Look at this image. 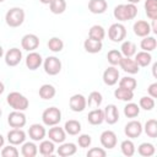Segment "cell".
<instances>
[{"mask_svg": "<svg viewBox=\"0 0 157 157\" xmlns=\"http://www.w3.org/2000/svg\"><path fill=\"white\" fill-rule=\"evenodd\" d=\"M114 97L119 101H125V102H130L134 98V91H130L128 88H123V87H118L114 91Z\"/></svg>", "mask_w": 157, "mask_h": 157, "instance_id": "cell-31", "label": "cell"}, {"mask_svg": "<svg viewBox=\"0 0 157 157\" xmlns=\"http://www.w3.org/2000/svg\"><path fill=\"white\" fill-rule=\"evenodd\" d=\"M47 45H48L49 50H52L53 53H59L64 48V42L60 38H58V37H53V38H50L48 40V44Z\"/></svg>", "mask_w": 157, "mask_h": 157, "instance_id": "cell-40", "label": "cell"}, {"mask_svg": "<svg viewBox=\"0 0 157 157\" xmlns=\"http://www.w3.org/2000/svg\"><path fill=\"white\" fill-rule=\"evenodd\" d=\"M142 130H145L146 135L148 137H157V120L156 119H148L145 124V128H142Z\"/></svg>", "mask_w": 157, "mask_h": 157, "instance_id": "cell-37", "label": "cell"}, {"mask_svg": "<svg viewBox=\"0 0 157 157\" xmlns=\"http://www.w3.org/2000/svg\"><path fill=\"white\" fill-rule=\"evenodd\" d=\"M1 114H2V110H1V108H0V117H1Z\"/></svg>", "mask_w": 157, "mask_h": 157, "instance_id": "cell-56", "label": "cell"}, {"mask_svg": "<svg viewBox=\"0 0 157 157\" xmlns=\"http://www.w3.org/2000/svg\"><path fill=\"white\" fill-rule=\"evenodd\" d=\"M56 91H55V87L50 83H44L40 86L39 88V97L44 101H49V99H53L54 96H55Z\"/></svg>", "mask_w": 157, "mask_h": 157, "instance_id": "cell-25", "label": "cell"}, {"mask_svg": "<svg viewBox=\"0 0 157 157\" xmlns=\"http://www.w3.org/2000/svg\"><path fill=\"white\" fill-rule=\"evenodd\" d=\"M88 37L92 38V39H94V40L102 42V40L104 39V37H105V31H104V28H103L102 26H99V25H93V26L90 28V31H88Z\"/></svg>", "mask_w": 157, "mask_h": 157, "instance_id": "cell-29", "label": "cell"}, {"mask_svg": "<svg viewBox=\"0 0 157 157\" xmlns=\"http://www.w3.org/2000/svg\"><path fill=\"white\" fill-rule=\"evenodd\" d=\"M83 48L87 53H91V54H96V53H99L103 48V44L102 42L99 40H94L92 38H87L85 42H83Z\"/></svg>", "mask_w": 157, "mask_h": 157, "instance_id": "cell-24", "label": "cell"}, {"mask_svg": "<svg viewBox=\"0 0 157 157\" xmlns=\"http://www.w3.org/2000/svg\"><path fill=\"white\" fill-rule=\"evenodd\" d=\"M2 55H4V49H2V47L0 45V58H1Z\"/></svg>", "mask_w": 157, "mask_h": 157, "instance_id": "cell-55", "label": "cell"}, {"mask_svg": "<svg viewBox=\"0 0 157 157\" xmlns=\"http://www.w3.org/2000/svg\"><path fill=\"white\" fill-rule=\"evenodd\" d=\"M120 53H121V55H124L126 58H131L132 55L136 54V45H135V43L131 42V40L123 42V44L120 47Z\"/></svg>", "mask_w": 157, "mask_h": 157, "instance_id": "cell-33", "label": "cell"}, {"mask_svg": "<svg viewBox=\"0 0 157 157\" xmlns=\"http://www.w3.org/2000/svg\"><path fill=\"white\" fill-rule=\"evenodd\" d=\"M2 1H5V0H0V2H2Z\"/></svg>", "mask_w": 157, "mask_h": 157, "instance_id": "cell-57", "label": "cell"}, {"mask_svg": "<svg viewBox=\"0 0 157 157\" xmlns=\"http://www.w3.org/2000/svg\"><path fill=\"white\" fill-rule=\"evenodd\" d=\"M4 142H5V139H4V136L0 134V147H4Z\"/></svg>", "mask_w": 157, "mask_h": 157, "instance_id": "cell-53", "label": "cell"}, {"mask_svg": "<svg viewBox=\"0 0 157 157\" xmlns=\"http://www.w3.org/2000/svg\"><path fill=\"white\" fill-rule=\"evenodd\" d=\"M147 92H148L150 97H152V98H157V82L151 83V85L148 86V88H147Z\"/></svg>", "mask_w": 157, "mask_h": 157, "instance_id": "cell-48", "label": "cell"}, {"mask_svg": "<svg viewBox=\"0 0 157 157\" xmlns=\"http://www.w3.org/2000/svg\"><path fill=\"white\" fill-rule=\"evenodd\" d=\"M124 132L128 137L130 139H135L139 137L142 134V124L139 120H131L129 121L125 128H124Z\"/></svg>", "mask_w": 157, "mask_h": 157, "instance_id": "cell-10", "label": "cell"}, {"mask_svg": "<svg viewBox=\"0 0 157 157\" xmlns=\"http://www.w3.org/2000/svg\"><path fill=\"white\" fill-rule=\"evenodd\" d=\"M105 155H107L105 150L104 148H101V147H92L87 152V156L88 157H105Z\"/></svg>", "mask_w": 157, "mask_h": 157, "instance_id": "cell-47", "label": "cell"}, {"mask_svg": "<svg viewBox=\"0 0 157 157\" xmlns=\"http://www.w3.org/2000/svg\"><path fill=\"white\" fill-rule=\"evenodd\" d=\"M139 113H140V107L136 103L130 102L124 107V114L126 118H136Z\"/></svg>", "mask_w": 157, "mask_h": 157, "instance_id": "cell-41", "label": "cell"}, {"mask_svg": "<svg viewBox=\"0 0 157 157\" xmlns=\"http://www.w3.org/2000/svg\"><path fill=\"white\" fill-rule=\"evenodd\" d=\"M38 153V146L34 142H23L21 147V155L23 157H34Z\"/></svg>", "mask_w": 157, "mask_h": 157, "instance_id": "cell-28", "label": "cell"}, {"mask_svg": "<svg viewBox=\"0 0 157 157\" xmlns=\"http://www.w3.org/2000/svg\"><path fill=\"white\" fill-rule=\"evenodd\" d=\"M103 113H104V121H107L109 125H113L119 120V110L115 104H108L104 108Z\"/></svg>", "mask_w": 157, "mask_h": 157, "instance_id": "cell-15", "label": "cell"}, {"mask_svg": "<svg viewBox=\"0 0 157 157\" xmlns=\"http://www.w3.org/2000/svg\"><path fill=\"white\" fill-rule=\"evenodd\" d=\"M102 101H103V97L102 94L98 92V91H93L90 93L88 98H86V102H87V105L92 109L94 108H99V105L102 104Z\"/></svg>", "mask_w": 157, "mask_h": 157, "instance_id": "cell-30", "label": "cell"}, {"mask_svg": "<svg viewBox=\"0 0 157 157\" xmlns=\"http://www.w3.org/2000/svg\"><path fill=\"white\" fill-rule=\"evenodd\" d=\"M140 47L144 52H152L156 49L157 47V40L155 37H151V36H146L144 37V39H141V43H140Z\"/></svg>", "mask_w": 157, "mask_h": 157, "instance_id": "cell-34", "label": "cell"}, {"mask_svg": "<svg viewBox=\"0 0 157 157\" xmlns=\"http://www.w3.org/2000/svg\"><path fill=\"white\" fill-rule=\"evenodd\" d=\"M39 153L42 156H52L55 151V145L52 140H42V142L39 144V148H38Z\"/></svg>", "mask_w": 157, "mask_h": 157, "instance_id": "cell-26", "label": "cell"}, {"mask_svg": "<svg viewBox=\"0 0 157 157\" xmlns=\"http://www.w3.org/2000/svg\"><path fill=\"white\" fill-rule=\"evenodd\" d=\"M77 151V147L75 144L72 142H61V145L58 147L56 153L61 157H70L72 155H75Z\"/></svg>", "mask_w": 157, "mask_h": 157, "instance_id": "cell-22", "label": "cell"}, {"mask_svg": "<svg viewBox=\"0 0 157 157\" xmlns=\"http://www.w3.org/2000/svg\"><path fill=\"white\" fill-rule=\"evenodd\" d=\"M108 37L114 43L123 42L125 39V37H126V28H125V26L119 23V22L110 25V27L108 28Z\"/></svg>", "mask_w": 157, "mask_h": 157, "instance_id": "cell-5", "label": "cell"}, {"mask_svg": "<svg viewBox=\"0 0 157 157\" xmlns=\"http://www.w3.org/2000/svg\"><path fill=\"white\" fill-rule=\"evenodd\" d=\"M1 156L2 157H17L18 156V150L15 147V145H9V146H5L2 150H1Z\"/></svg>", "mask_w": 157, "mask_h": 157, "instance_id": "cell-45", "label": "cell"}, {"mask_svg": "<svg viewBox=\"0 0 157 157\" xmlns=\"http://www.w3.org/2000/svg\"><path fill=\"white\" fill-rule=\"evenodd\" d=\"M156 20H157V18L152 20V26H151V31H152V32H153L155 34L157 33V29H156Z\"/></svg>", "mask_w": 157, "mask_h": 157, "instance_id": "cell-49", "label": "cell"}, {"mask_svg": "<svg viewBox=\"0 0 157 157\" xmlns=\"http://www.w3.org/2000/svg\"><path fill=\"white\" fill-rule=\"evenodd\" d=\"M145 12L150 20L157 18V0H146L145 1Z\"/></svg>", "mask_w": 157, "mask_h": 157, "instance_id": "cell-36", "label": "cell"}, {"mask_svg": "<svg viewBox=\"0 0 157 157\" xmlns=\"http://www.w3.org/2000/svg\"><path fill=\"white\" fill-rule=\"evenodd\" d=\"M64 130H65V132L69 134V135H72V136L78 135L80 131H81V124H80V121H77V120H75V119H70V120H67V121L65 123Z\"/></svg>", "mask_w": 157, "mask_h": 157, "instance_id": "cell-27", "label": "cell"}, {"mask_svg": "<svg viewBox=\"0 0 157 157\" xmlns=\"http://www.w3.org/2000/svg\"><path fill=\"white\" fill-rule=\"evenodd\" d=\"M139 107L145 109V110H152L155 108V99L150 96L148 97L147 96L141 97L140 101H139Z\"/></svg>", "mask_w": 157, "mask_h": 157, "instance_id": "cell-44", "label": "cell"}, {"mask_svg": "<svg viewBox=\"0 0 157 157\" xmlns=\"http://www.w3.org/2000/svg\"><path fill=\"white\" fill-rule=\"evenodd\" d=\"M43 63V59L39 53L37 52H29V54L26 56V66L29 70H37Z\"/></svg>", "mask_w": 157, "mask_h": 157, "instance_id": "cell-20", "label": "cell"}, {"mask_svg": "<svg viewBox=\"0 0 157 157\" xmlns=\"http://www.w3.org/2000/svg\"><path fill=\"white\" fill-rule=\"evenodd\" d=\"M49 9L54 15H60L66 10V1L65 0H53L49 4Z\"/></svg>", "mask_w": 157, "mask_h": 157, "instance_id": "cell-38", "label": "cell"}, {"mask_svg": "<svg viewBox=\"0 0 157 157\" xmlns=\"http://www.w3.org/2000/svg\"><path fill=\"white\" fill-rule=\"evenodd\" d=\"M25 11L21 7H11L6 15H5V21L6 25L10 27H20L23 21H25Z\"/></svg>", "mask_w": 157, "mask_h": 157, "instance_id": "cell-3", "label": "cell"}, {"mask_svg": "<svg viewBox=\"0 0 157 157\" xmlns=\"http://www.w3.org/2000/svg\"><path fill=\"white\" fill-rule=\"evenodd\" d=\"M69 105H70V109L72 112H83L85 108L87 107V102H86V97L83 94H80V93H76L74 96L70 97L69 99Z\"/></svg>", "mask_w": 157, "mask_h": 157, "instance_id": "cell-8", "label": "cell"}, {"mask_svg": "<svg viewBox=\"0 0 157 157\" xmlns=\"http://www.w3.org/2000/svg\"><path fill=\"white\" fill-rule=\"evenodd\" d=\"M43 66H44V71L50 76H55L61 71V61L56 56L45 58V60L43 61Z\"/></svg>", "mask_w": 157, "mask_h": 157, "instance_id": "cell-6", "label": "cell"}, {"mask_svg": "<svg viewBox=\"0 0 157 157\" xmlns=\"http://www.w3.org/2000/svg\"><path fill=\"white\" fill-rule=\"evenodd\" d=\"M121 58H123L121 53H120L119 50H117V49H112V50H109V52H108V54H107L108 63H109L110 65H113V66L119 65V63H120Z\"/></svg>", "mask_w": 157, "mask_h": 157, "instance_id": "cell-43", "label": "cell"}, {"mask_svg": "<svg viewBox=\"0 0 157 157\" xmlns=\"http://www.w3.org/2000/svg\"><path fill=\"white\" fill-rule=\"evenodd\" d=\"M108 9V2L105 0H90L88 1V10L94 15L104 13Z\"/></svg>", "mask_w": 157, "mask_h": 157, "instance_id": "cell-21", "label": "cell"}, {"mask_svg": "<svg viewBox=\"0 0 157 157\" xmlns=\"http://www.w3.org/2000/svg\"><path fill=\"white\" fill-rule=\"evenodd\" d=\"M140 1H141V0H128V2H129V4H134V5H135V4H137V2H140Z\"/></svg>", "mask_w": 157, "mask_h": 157, "instance_id": "cell-54", "label": "cell"}, {"mask_svg": "<svg viewBox=\"0 0 157 157\" xmlns=\"http://www.w3.org/2000/svg\"><path fill=\"white\" fill-rule=\"evenodd\" d=\"M119 66L123 69V71L128 72V74H137L139 70H140V66L136 64V61L131 58H126V56H123L120 63H119Z\"/></svg>", "mask_w": 157, "mask_h": 157, "instance_id": "cell-17", "label": "cell"}, {"mask_svg": "<svg viewBox=\"0 0 157 157\" xmlns=\"http://www.w3.org/2000/svg\"><path fill=\"white\" fill-rule=\"evenodd\" d=\"M60 120H61V112L56 107H49L42 114V121L47 126L58 125L60 123Z\"/></svg>", "mask_w": 157, "mask_h": 157, "instance_id": "cell-4", "label": "cell"}, {"mask_svg": "<svg viewBox=\"0 0 157 157\" xmlns=\"http://www.w3.org/2000/svg\"><path fill=\"white\" fill-rule=\"evenodd\" d=\"M137 86V81L134 78V77H130V76H125V77H121L119 80V87H123V88H128L130 91H134Z\"/></svg>", "mask_w": 157, "mask_h": 157, "instance_id": "cell-42", "label": "cell"}, {"mask_svg": "<svg viewBox=\"0 0 157 157\" xmlns=\"http://www.w3.org/2000/svg\"><path fill=\"white\" fill-rule=\"evenodd\" d=\"M119 80V70L115 66H109L103 72V82L107 86H114Z\"/></svg>", "mask_w": 157, "mask_h": 157, "instance_id": "cell-13", "label": "cell"}, {"mask_svg": "<svg viewBox=\"0 0 157 157\" xmlns=\"http://www.w3.org/2000/svg\"><path fill=\"white\" fill-rule=\"evenodd\" d=\"M77 142H78V146L82 147V148H86V147H90L91 142H92V139L90 135L87 134H82L77 137Z\"/></svg>", "mask_w": 157, "mask_h": 157, "instance_id": "cell-46", "label": "cell"}, {"mask_svg": "<svg viewBox=\"0 0 157 157\" xmlns=\"http://www.w3.org/2000/svg\"><path fill=\"white\" fill-rule=\"evenodd\" d=\"M22 60V52L18 48H11L5 54V63L7 66H16Z\"/></svg>", "mask_w": 157, "mask_h": 157, "instance_id": "cell-12", "label": "cell"}, {"mask_svg": "<svg viewBox=\"0 0 157 157\" xmlns=\"http://www.w3.org/2000/svg\"><path fill=\"white\" fill-rule=\"evenodd\" d=\"M120 150H121V153L124 156L131 157L135 153V145H134V142L131 140H124L120 144Z\"/></svg>", "mask_w": 157, "mask_h": 157, "instance_id": "cell-39", "label": "cell"}, {"mask_svg": "<svg viewBox=\"0 0 157 157\" xmlns=\"http://www.w3.org/2000/svg\"><path fill=\"white\" fill-rule=\"evenodd\" d=\"M137 152H139V155L142 156V157H151V156L155 155L156 147H155V145L151 144V142H142V144H140V146L137 147Z\"/></svg>", "mask_w": 157, "mask_h": 157, "instance_id": "cell-32", "label": "cell"}, {"mask_svg": "<svg viewBox=\"0 0 157 157\" xmlns=\"http://www.w3.org/2000/svg\"><path fill=\"white\" fill-rule=\"evenodd\" d=\"M7 123L11 128H15V129H21L26 125L27 123V118L23 112L21 110H13L9 114L7 117Z\"/></svg>", "mask_w": 157, "mask_h": 157, "instance_id": "cell-7", "label": "cell"}, {"mask_svg": "<svg viewBox=\"0 0 157 157\" xmlns=\"http://www.w3.org/2000/svg\"><path fill=\"white\" fill-rule=\"evenodd\" d=\"M26 140V132L22 130V129H12L7 132V141L11 144V145H21L23 144Z\"/></svg>", "mask_w": 157, "mask_h": 157, "instance_id": "cell-16", "label": "cell"}, {"mask_svg": "<svg viewBox=\"0 0 157 157\" xmlns=\"http://www.w3.org/2000/svg\"><path fill=\"white\" fill-rule=\"evenodd\" d=\"M134 60L136 61V64L139 66L145 67V66L150 65V63L152 61V56H151V54L148 52H144L142 50V52H139V53L135 54V59Z\"/></svg>", "mask_w": 157, "mask_h": 157, "instance_id": "cell-35", "label": "cell"}, {"mask_svg": "<svg viewBox=\"0 0 157 157\" xmlns=\"http://www.w3.org/2000/svg\"><path fill=\"white\" fill-rule=\"evenodd\" d=\"M6 102L7 104L13 109V110H26L29 105V101L20 92H10L6 97Z\"/></svg>", "mask_w": 157, "mask_h": 157, "instance_id": "cell-2", "label": "cell"}, {"mask_svg": "<svg viewBox=\"0 0 157 157\" xmlns=\"http://www.w3.org/2000/svg\"><path fill=\"white\" fill-rule=\"evenodd\" d=\"M156 69H157V63H155V64L152 65V74H153L155 77H157V75H156Z\"/></svg>", "mask_w": 157, "mask_h": 157, "instance_id": "cell-50", "label": "cell"}, {"mask_svg": "<svg viewBox=\"0 0 157 157\" xmlns=\"http://www.w3.org/2000/svg\"><path fill=\"white\" fill-rule=\"evenodd\" d=\"M132 29H134V33L137 36V37H146L151 33V25L147 22V21H144V20H139L134 23L132 26Z\"/></svg>", "mask_w": 157, "mask_h": 157, "instance_id": "cell-18", "label": "cell"}, {"mask_svg": "<svg viewBox=\"0 0 157 157\" xmlns=\"http://www.w3.org/2000/svg\"><path fill=\"white\" fill-rule=\"evenodd\" d=\"M52 1H53V0H39V2H42L43 5H49Z\"/></svg>", "mask_w": 157, "mask_h": 157, "instance_id": "cell-51", "label": "cell"}, {"mask_svg": "<svg viewBox=\"0 0 157 157\" xmlns=\"http://www.w3.org/2000/svg\"><path fill=\"white\" fill-rule=\"evenodd\" d=\"M113 15L120 22L134 20L137 15V7H136V5L129 4V2L128 4H120V5H117L114 7Z\"/></svg>", "mask_w": 157, "mask_h": 157, "instance_id": "cell-1", "label": "cell"}, {"mask_svg": "<svg viewBox=\"0 0 157 157\" xmlns=\"http://www.w3.org/2000/svg\"><path fill=\"white\" fill-rule=\"evenodd\" d=\"M48 137L49 140H52L54 144H61L65 141L66 139V132L64 130V128H60L58 125H54L53 128L49 129L48 131Z\"/></svg>", "mask_w": 157, "mask_h": 157, "instance_id": "cell-14", "label": "cell"}, {"mask_svg": "<svg viewBox=\"0 0 157 157\" xmlns=\"http://www.w3.org/2000/svg\"><path fill=\"white\" fill-rule=\"evenodd\" d=\"M4 91H5V86H4V83L0 81V94H2Z\"/></svg>", "mask_w": 157, "mask_h": 157, "instance_id": "cell-52", "label": "cell"}, {"mask_svg": "<svg viewBox=\"0 0 157 157\" xmlns=\"http://www.w3.org/2000/svg\"><path fill=\"white\" fill-rule=\"evenodd\" d=\"M38 45H39V38L33 33L25 34L21 39V47L27 52H34L38 48Z\"/></svg>", "mask_w": 157, "mask_h": 157, "instance_id": "cell-9", "label": "cell"}, {"mask_svg": "<svg viewBox=\"0 0 157 157\" xmlns=\"http://www.w3.org/2000/svg\"><path fill=\"white\" fill-rule=\"evenodd\" d=\"M101 144L104 148L107 150H112L117 146V135L114 131L112 130H104L101 134Z\"/></svg>", "mask_w": 157, "mask_h": 157, "instance_id": "cell-11", "label": "cell"}, {"mask_svg": "<svg viewBox=\"0 0 157 157\" xmlns=\"http://www.w3.org/2000/svg\"><path fill=\"white\" fill-rule=\"evenodd\" d=\"M87 120L92 125H101L104 121V113H103V110L99 109V108L92 109L88 113V115H87Z\"/></svg>", "mask_w": 157, "mask_h": 157, "instance_id": "cell-23", "label": "cell"}, {"mask_svg": "<svg viewBox=\"0 0 157 157\" xmlns=\"http://www.w3.org/2000/svg\"><path fill=\"white\" fill-rule=\"evenodd\" d=\"M28 135L29 137L33 140V141H42L45 135H47V131H45V128L40 124H32L28 129Z\"/></svg>", "mask_w": 157, "mask_h": 157, "instance_id": "cell-19", "label": "cell"}]
</instances>
